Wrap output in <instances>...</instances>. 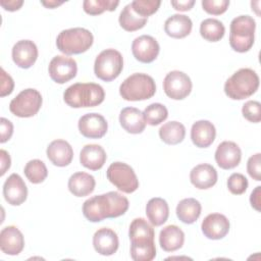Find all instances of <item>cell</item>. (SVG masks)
I'll return each instance as SVG.
<instances>
[{"instance_id":"836d02e7","label":"cell","mask_w":261,"mask_h":261,"mask_svg":"<svg viewBox=\"0 0 261 261\" xmlns=\"http://www.w3.org/2000/svg\"><path fill=\"white\" fill-rule=\"evenodd\" d=\"M23 172L27 178L33 184L43 182L48 175V170L45 163L39 159L30 160L25 164Z\"/></svg>"},{"instance_id":"8fae6325","label":"cell","mask_w":261,"mask_h":261,"mask_svg":"<svg viewBox=\"0 0 261 261\" xmlns=\"http://www.w3.org/2000/svg\"><path fill=\"white\" fill-rule=\"evenodd\" d=\"M48 72L52 81L57 84H64L76 75V61L71 57L57 55L51 59L48 66Z\"/></svg>"},{"instance_id":"ffe728a7","label":"cell","mask_w":261,"mask_h":261,"mask_svg":"<svg viewBox=\"0 0 261 261\" xmlns=\"http://www.w3.org/2000/svg\"><path fill=\"white\" fill-rule=\"evenodd\" d=\"M48 159L55 165L59 167L67 166L71 163L73 158V150L70 144L64 140H54L52 141L46 150Z\"/></svg>"},{"instance_id":"44dd1931","label":"cell","mask_w":261,"mask_h":261,"mask_svg":"<svg viewBox=\"0 0 261 261\" xmlns=\"http://www.w3.org/2000/svg\"><path fill=\"white\" fill-rule=\"evenodd\" d=\"M190 180L197 189L206 190L216 184L217 171L212 165L208 163H201L191 170Z\"/></svg>"},{"instance_id":"52a82bcc","label":"cell","mask_w":261,"mask_h":261,"mask_svg":"<svg viewBox=\"0 0 261 261\" xmlns=\"http://www.w3.org/2000/svg\"><path fill=\"white\" fill-rule=\"evenodd\" d=\"M123 68V58L115 49L103 50L95 59L94 72L96 76L104 82L115 80Z\"/></svg>"},{"instance_id":"603a6c76","label":"cell","mask_w":261,"mask_h":261,"mask_svg":"<svg viewBox=\"0 0 261 261\" xmlns=\"http://www.w3.org/2000/svg\"><path fill=\"white\" fill-rule=\"evenodd\" d=\"M119 122L125 132L134 135L143 133L146 127L143 112L135 107L123 108L119 114Z\"/></svg>"},{"instance_id":"ee69618b","label":"cell","mask_w":261,"mask_h":261,"mask_svg":"<svg viewBox=\"0 0 261 261\" xmlns=\"http://www.w3.org/2000/svg\"><path fill=\"white\" fill-rule=\"evenodd\" d=\"M0 125H1V139L0 142L1 143H5L7 142L12 134H13V124L10 120L2 117L0 119Z\"/></svg>"},{"instance_id":"60d3db41","label":"cell","mask_w":261,"mask_h":261,"mask_svg":"<svg viewBox=\"0 0 261 261\" xmlns=\"http://www.w3.org/2000/svg\"><path fill=\"white\" fill-rule=\"evenodd\" d=\"M229 6L228 0H203L202 7L203 9L213 15H220L224 13Z\"/></svg>"},{"instance_id":"c3c4849f","label":"cell","mask_w":261,"mask_h":261,"mask_svg":"<svg viewBox=\"0 0 261 261\" xmlns=\"http://www.w3.org/2000/svg\"><path fill=\"white\" fill-rule=\"evenodd\" d=\"M0 157H1V172L0 175H3L7 169H9L11 164V159L9 154L5 150H0Z\"/></svg>"},{"instance_id":"ab89813d","label":"cell","mask_w":261,"mask_h":261,"mask_svg":"<svg viewBox=\"0 0 261 261\" xmlns=\"http://www.w3.org/2000/svg\"><path fill=\"white\" fill-rule=\"evenodd\" d=\"M243 116L250 122L258 123L261 120V105L258 101H248L242 108Z\"/></svg>"},{"instance_id":"d6986e66","label":"cell","mask_w":261,"mask_h":261,"mask_svg":"<svg viewBox=\"0 0 261 261\" xmlns=\"http://www.w3.org/2000/svg\"><path fill=\"white\" fill-rule=\"evenodd\" d=\"M118 237L108 227L99 228L93 236V246L96 252L103 256H111L118 249Z\"/></svg>"},{"instance_id":"d6a6232c","label":"cell","mask_w":261,"mask_h":261,"mask_svg":"<svg viewBox=\"0 0 261 261\" xmlns=\"http://www.w3.org/2000/svg\"><path fill=\"white\" fill-rule=\"evenodd\" d=\"M148 18H144L136 14L132 8L130 3L125 5L119 14V24L120 27L127 32H135L145 27Z\"/></svg>"},{"instance_id":"681fc988","label":"cell","mask_w":261,"mask_h":261,"mask_svg":"<svg viewBox=\"0 0 261 261\" xmlns=\"http://www.w3.org/2000/svg\"><path fill=\"white\" fill-rule=\"evenodd\" d=\"M42 5H44L47 8H55L59 5H61L63 2H58V1H42Z\"/></svg>"},{"instance_id":"7dc6e473","label":"cell","mask_w":261,"mask_h":261,"mask_svg":"<svg viewBox=\"0 0 261 261\" xmlns=\"http://www.w3.org/2000/svg\"><path fill=\"white\" fill-rule=\"evenodd\" d=\"M23 4L22 0H1L0 5L8 11H16Z\"/></svg>"},{"instance_id":"bcb514c9","label":"cell","mask_w":261,"mask_h":261,"mask_svg":"<svg viewBox=\"0 0 261 261\" xmlns=\"http://www.w3.org/2000/svg\"><path fill=\"white\" fill-rule=\"evenodd\" d=\"M250 203L255 210H257L258 212L260 211V205H261V187L260 186L256 187L255 190L252 192L250 196Z\"/></svg>"},{"instance_id":"8d00e7d4","label":"cell","mask_w":261,"mask_h":261,"mask_svg":"<svg viewBox=\"0 0 261 261\" xmlns=\"http://www.w3.org/2000/svg\"><path fill=\"white\" fill-rule=\"evenodd\" d=\"M130 256L135 261H151L156 256L155 243L130 245Z\"/></svg>"},{"instance_id":"4316f807","label":"cell","mask_w":261,"mask_h":261,"mask_svg":"<svg viewBox=\"0 0 261 261\" xmlns=\"http://www.w3.org/2000/svg\"><path fill=\"white\" fill-rule=\"evenodd\" d=\"M184 242L185 233L177 225H167L159 233V244L165 252H173L180 249Z\"/></svg>"},{"instance_id":"277c9868","label":"cell","mask_w":261,"mask_h":261,"mask_svg":"<svg viewBox=\"0 0 261 261\" xmlns=\"http://www.w3.org/2000/svg\"><path fill=\"white\" fill-rule=\"evenodd\" d=\"M93 34L84 28L63 30L56 38L57 49L65 55L81 54L93 45Z\"/></svg>"},{"instance_id":"1f68e13d","label":"cell","mask_w":261,"mask_h":261,"mask_svg":"<svg viewBox=\"0 0 261 261\" xmlns=\"http://www.w3.org/2000/svg\"><path fill=\"white\" fill-rule=\"evenodd\" d=\"M225 33L223 23L215 18H206L200 24V35L209 42L220 41Z\"/></svg>"},{"instance_id":"3957f363","label":"cell","mask_w":261,"mask_h":261,"mask_svg":"<svg viewBox=\"0 0 261 261\" xmlns=\"http://www.w3.org/2000/svg\"><path fill=\"white\" fill-rule=\"evenodd\" d=\"M258 87V74L251 68H241L226 80L224 93L232 100H243L255 94Z\"/></svg>"},{"instance_id":"e0dca14e","label":"cell","mask_w":261,"mask_h":261,"mask_svg":"<svg viewBox=\"0 0 261 261\" xmlns=\"http://www.w3.org/2000/svg\"><path fill=\"white\" fill-rule=\"evenodd\" d=\"M12 60L20 68H30L38 58V48L31 40H20L12 48Z\"/></svg>"},{"instance_id":"d590c367","label":"cell","mask_w":261,"mask_h":261,"mask_svg":"<svg viewBox=\"0 0 261 261\" xmlns=\"http://www.w3.org/2000/svg\"><path fill=\"white\" fill-rule=\"evenodd\" d=\"M119 1L114 0H85L83 7L86 13L90 15H98L104 11H114Z\"/></svg>"},{"instance_id":"f546056e","label":"cell","mask_w":261,"mask_h":261,"mask_svg":"<svg viewBox=\"0 0 261 261\" xmlns=\"http://www.w3.org/2000/svg\"><path fill=\"white\" fill-rule=\"evenodd\" d=\"M201 210L202 206L198 200L195 198H186L179 201L175 212L177 218L181 222L186 224H192L200 217Z\"/></svg>"},{"instance_id":"9a60e30c","label":"cell","mask_w":261,"mask_h":261,"mask_svg":"<svg viewBox=\"0 0 261 261\" xmlns=\"http://www.w3.org/2000/svg\"><path fill=\"white\" fill-rule=\"evenodd\" d=\"M229 220L220 213H211L207 215L201 224L204 236L210 240L223 239L229 231Z\"/></svg>"},{"instance_id":"8992f818","label":"cell","mask_w":261,"mask_h":261,"mask_svg":"<svg viewBox=\"0 0 261 261\" xmlns=\"http://www.w3.org/2000/svg\"><path fill=\"white\" fill-rule=\"evenodd\" d=\"M256 22L250 15H240L234 17L230 22L229 45L240 53L249 51L255 38Z\"/></svg>"},{"instance_id":"83f0119b","label":"cell","mask_w":261,"mask_h":261,"mask_svg":"<svg viewBox=\"0 0 261 261\" xmlns=\"http://www.w3.org/2000/svg\"><path fill=\"white\" fill-rule=\"evenodd\" d=\"M68 190L75 197H85L90 195L96 186L93 175L79 171L73 173L68 179Z\"/></svg>"},{"instance_id":"f35d334b","label":"cell","mask_w":261,"mask_h":261,"mask_svg":"<svg viewBox=\"0 0 261 261\" xmlns=\"http://www.w3.org/2000/svg\"><path fill=\"white\" fill-rule=\"evenodd\" d=\"M227 188L233 195H242L247 191L248 179L242 173H232L227 179Z\"/></svg>"},{"instance_id":"30bf717a","label":"cell","mask_w":261,"mask_h":261,"mask_svg":"<svg viewBox=\"0 0 261 261\" xmlns=\"http://www.w3.org/2000/svg\"><path fill=\"white\" fill-rule=\"evenodd\" d=\"M192 81L188 74L179 70H172L166 74L163 81L165 94L173 100H182L192 91Z\"/></svg>"},{"instance_id":"484cf974","label":"cell","mask_w":261,"mask_h":261,"mask_svg":"<svg viewBox=\"0 0 261 261\" xmlns=\"http://www.w3.org/2000/svg\"><path fill=\"white\" fill-rule=\"evenodd\" d=\"M128 237L132 244L143 245L154 243V228L144 218H136L132 221L128 229Z\"/></svg>"},{"instance_id":"2e32d148","label":"cell","mask_w":261,"mask_h":261,"mask_svg":"<svg viewBox=\"0 0 261 261\" xmlns=\"http://www.w3.org/2000/svg\"><path fill=\"white\" fill-rule=\"evenodd\" d=\"M3 196L6 202L12 206H18L27 200L28 188L17 173L10 174L5 180L3 185Z\"/></svg>"},{"instance_id":"7c38bea8","label":"cell","mask_w":261,"mask_h":261,"mask_svg":"<svg viewBox=\"0 0 261 261\" xmlns=\"http://www.w3.org/2000/svg\"><path fill=\"white\" fill-rule=\"evenodd\" d=\"M159 44L149 35H142L136 38L132 44V52L134 57L142 63H151L159 54Z\"/></svg>"},{"instance_id":"b9f144b4","label":"cell","mask_w":261,"mask_h":261,"mask_svg":"<svg viewBox=\"0 0 261 261\" xmlns=\"http://www.w3.org/2000/svg\"><path fill=\"white\" fill-rule=\"evenodd\" d=\"M247 171L249 175L259 181L261 180V154L256 153L251 156L247 162Z\"/></svg>"},{"instance_id":"7bdbcfd3","label":"cell","mask_w":261,"mask_h":261,"mask_svg":"<svg viewBox=\"0 0 261 261\" xmlns=\"http://www.w3.org/2000/svg\"><path fill=\"white\" fill-rule=\"evenodd\" d=\"M14 88V82L12 77L6 73V71L1 68V90H0V96L5 97L7 95H10Z\"/></svg>"},{"instance_id":"9c48e42d","label":"cell","mask_w":261,"mask_h":261,"mask_svg":"<svg viewBox=\"0 0 261 261\" xmlns=\"http://www.w3.org/2000/svg\"><path fill=\"white\" fill-rule=\"evenodd\" d=\"M108 180L119 191L130 194L139 188V180L134 169L123 162H114L106 171Z\"/></svg>"},{"instance_id":"4dcf8cb0","label":"cell","mask_w":261,"mask_h":261,"mask_svg":"<svg viewBox=\"0 0 261 261\" xmlns=\"http://www.w3.org/2000/svg\"><path fill=\"white\" fill-rule=\"evenodd\" d=\"M186 136V127L178 121H169L159 128L160 139L167 145H177L181 143Z\"/></svg>"},{"instance_id":"74e56055","label":"cell","mask_w":261,"mask_h":261,"mask_svg":"<svg viewBox=\"0 0 261 261\" xmlns=\"http://www.w3.org/2000/svg\"><path fill=\"white\" fill-rule=\"evenodd\" d=\"M160 4L161 2L157 0H135L130 3L134 12L144 18H148V16L154 14Z\"/></svg>"},{"instance_id":"5b68a950","label":"cell","mask_w":261,"mask_h":261,"mask_svg":"<svg viewBox=\"0 0 261 261\" xmlns=\"http://www.w3.org/2000/svg\"><path fill=\"white\" fill-rule=\"evenodd\" d=\"M155 92V82L146 73H134L126 77L119 87V94L126 101L147 100L153 97Z\"/></svg>"},{"instance_id":"ba28073f","label":"cell","mask_w":261,"mask_h":261,"mask_svg":"<svg viewBox=\"0 0 261 261\" xmlns=\"http://www.w3.org/2000/svg\"><path fill=\"white\" fill-rule=\"evenodd\" d=\"M42 96L36 89H25L10 101L9 110L17 117H32L42 106Z\"/></svg>"},{"instance_id":"5bb4252c","label":"cell","mask_w":261,"mask_h":261,"mask_svg":"<svg viewBox=\"0 0 261 261\" xmlns=\"http://www.w3.org/2000/svg\"><path fill=\"white\" fill-rule=\"evenodd\" d=\"M242 159L240 147L231 141L221 142L215 151V161L222 169H232L237 167Z\"/></svg>"},{"instance_id":"e575fe53","label":"cell","mask_w":261,"mask_h":261,"mask_svg":"<svg viewBox=\"0 0 261 261\" xmlns=\"http://www.w3.org/2000/svg\"><path fill=\"white\" fill-rule=\"evenodd\" d=\"M143 114L146 123L155 126L167 118L168 110L161 103H152L145 108Z\"/></svg>"},{"instance_id":"f6af8a7d","label":"cell","mask_w":261,"mask_h":261,"mask_svg":"<svg viewBox=\"0 0 261 261\" xmlns=\"http://www.w3.org/2000/svg\"><path fill=\"white\" fill-rule=\"evenodd\" d=\"M170 3L172 7L177 11H189L194 6L195 0H179V1L172 0Z\"/></svg>"},{"instance_id":"7a4b0ae2","label":"cell","mask_w":261,"mask_h":261,"mask_svg":"<svg viewBox=\"0 0 261 261\" xmlns=\"http://www.w3.org/2000/svg\"><path fill=\"white\" fill-rule=\"evenodd\" d=\"M103 88L95 83H76L63 93L64 102L72 108L95 107L104 101Z\"/></svg>"},{"instance_id":"ac0fdd59","label":"cell","mask_w":261,"mask_h":261,"mask_svg":"<svg viewBox=\"0 0 261 261\" xmlns=\"http://www.w3.org/2000/svg\"><path fill=\"white\" fill-rule=\"evenodd\" d=\"M24 247V239L21 231L13 225L2 228L0 232V248L4 254L18 255Z\"/></svg>"},{"instance_id":"4fadbf2b","label":"cell","mask_w":261,"mask_h":261,"mask_svg":"<svg viewBox=\"0 0 261 261\" xmlns=\"http://www.w3.org/2000/svg\"><path fill=\"white\" fill-rule=\"evenodd\" d=\"M79 130L89 139H101L107 133L108 124L104 116L99 113H87L79 119Z\"/></svg>"},{"instance_id":"6da1fadb","label":"cell","mask_w":261,"mask_h":261,"mask_svg":"<svg viewBox=\"0 0 261 261\" xmlns=\"http://www.w3.org/2000/svg\"><path fill=\"white\" fill-rule=\"evenodd\" d=\"M128 200L120 193L112 191L94 196L83 204V214L91 222L123 215L128 209Z\"/></svg>"},{"instance_id":"cb8c5ba5","label":"cell","mask_w":261,"mask_h":261,"mask_svg":"<svg viewBox=\"0 0 261 261\" xmlns=\"http://www.w3.org/2000/svg\"><path fill=\"white\" fill-rule=\"evenodd\" d=\"M106 159L107 155L105 150L100 145L96 144L84 146L80 153L81 164L90 170L101 169Z\"/></svg>"},{"instance_id":"f1b7e54d","label":"cell","mask_w":261,"mask_h":261,"mask_svg":"<svg viewBox=\"0 0 261 261\" xmlns=\"http://www.w3.org/2000/svg\"><path fill=\"white\" fill-rule=\"evenodd\" d=\"M146 215L154 226H160L166 222L169 215L167 202L159 197L152 198L146 205Z\"/></svg>"},{"instance_id":"7402d4cb","label":"cell","mask_w":261,"mask_h":261,"mask_svg":"<svg viewBox=\"0 0 261 261\" xmlns=\"http://www.w3.org/2000/svg\"><path fill=\"white\" fill-rule=\"evenodd\" d=\"M215 136V126L209 120H198L192 125L191 139L196 147H209L214 142Z\"/></svg>"},{"instance_id":"d4e9b609","label":"cell","mask_w":261,"mask_h":261,"mask_svg":"<svg viewBox=\"0 0 261 261\" xmlns=\"http://www.w3.org/2000/svg\"><path fill=\"white\" fill-rule=\"evenodd\" d=\"M193 22L191 18L184 14H173L164 23V31L167 36L174 39H182L190 35Z\"/></svg>"}]
</instances>
